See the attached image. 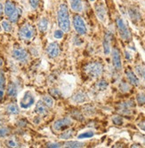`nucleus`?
Instances as JSON below:
<instances>
[{"instance_id":"nucleus-20","label":"nucleus","mask_w":145,"mask_h":148,"mask_svg":"<svg viewBox=\"0 0 145 148\" xmlns=\"http://www.w3.org/2000/svg\"><path fill=\"white\" fill-rule=\"evenodd\" d=\"M96 10V14L98 16V18L104 21H105V16H106V10H105V7L102 5H98L95 7Z\"/></svg>"},{"instance_id":"nucleus-6","label":"nucleus","mask_w":145,"mask_h":148,"mask_svg":"<svg viewBox=\"0 0 145 148\" xmlns=\"http://www.w3.org/2000/svg\"><path fill=\"white\" fill-rule=\"evenodd\" d=\"M71 124H72L71 119L69 117H64L62 119H59L56 122H55L54 124H52V129L56 131H61V130L62 131L67 128H69Z\"/></svg>"},{"instance_id":"nucleus-24","label":"nucleus","mask_w":145,"mask_h":148,"mask_svg":"<svg viewBox=\"0 0 145 148\" xmlns=\"http://www.w3.org/2000/svg\"><path fill=\"white\" fill-rule=\"evenodd\" d=\"M84 145H85L84 143L78 141H68L64 144L65 147H70V148H78V147H83Z\"/></svg>"},{"instance_id":"nucleus-37","label":"nucleus","mask_w":145,"mask_h":148,"mask_svg":"<svg viewBox=\"0 0 145 148\" xmlns=\"http://www.w3.org/2000/svg\"><path fill=\"white\" fill-rule=\"evenodd\" d=\"M119 89L121 91L123 92H127L129 91L130 88H129V85L126 83V82H121V84H119Z\"/></svg>"},{"instance_id":"nucleus-18","label":"nucleus","mask_w":145,"mask_h":148,"mask_svg":"<svg viewBox=\"0 0 145 148\" xmlns=\"http://www.w3.org/2000/svg\"><path fill=\"white\" fill-rule=\"evenodd\" d=\"M36 113L40 115H44L47 113V106L45 105L43 101H38L36 106Z\"/></svg>"},{"instance_id":"nucleus-23","label":"nucleus","mask_w":145,"mask_h":148,"mask_svg":"<svg viewBox=\"0 0 145 148\" xmlns=\"http://www.w3.org/2000/svg\"><path fill=\"white\" fill-rule=\"evenodd\" d=\"M6 111L8 114H18L20 110H19V107L16 104H10L7 106L6 107Z\"/></svg>"},{"instance_id":"nucleus-30","label":"nucleus","mask_w":145,"mask_h":148,"mask_svg":"<svg viewBox=\"0 0 145 148\" xmlns=\"http://www.w3.org/2000/svg\"><path fill=\"white\" fill-rule=\"evenodd\" d=\"M9 134H10V129L9 128L0 126V138L7 137Z\"/></svg>"},{"instance_id":"nucleus-27","label":"nucleus","mask_w":145,"mask_h":148,"mask_svg":"<svg viewBox=\"0 0 145 148\" xmlns=\"http://www.w3.org/2000/svg\"><path fill=\"white\" fill-rule=\"evenodd\" d=\"M42 101L45 103V105L47 107H52L54 106V99H52V97H50V96H44Z\"/></svg>"},{"instance_id":"nucleus-21","label":"nucleus","mask_w":145,"mask_h":148,"mask_svg":"<svg viewBox=\"0 0 145 148\" xmlns=\"http://www.w3.org/2000/svg\"><path fill=\"white\" fill-rule=\"evenodd\" d=\"M17 87L14 84H12L11 83L8 87H7V94H8V96L11 97V98H15L17 96Z\"/></svg>"},{"instance_id":"nucleus-45","label":"nucleus","mask_w":145,"mask_h":148,"mask_svg":"<svg viewBox=\"0 0 145 148\" xmlns=\"http://www.w3.org/2000/svg\"><path fill=\"white\" fill-rule=\"evenodd\" d=\"M125 55H126V58L127 60H130V59H131V55L129 54V52L126 51V52H125Z\"/></svg>"},{"instance_id":"nucleus-11","label":"nucleus","mask_w":145,"mask_h":148,"mask_svg":"<svg viewBox=\"0 0 145 148\" xmlns=\"http://www.w3.org/2000/svg\"><path fill=\"white\" fill-rule=\"evenodd\" d=\"M135 106V103L134 101H126V102H123L122 104H120L119 106V111L125 114H129L131 112V108H133Z\"/></svg>"},{"instance_id":"nucleus-33","label":"nucleus","mask_w":145,"mask_h":148,"mask_svg":"<svg viewBox=\"0 0 145 148\" xmlns=\"http://www.w3.org/2000/svg\"><path fill=\"white\" fill-rule=\"evenodd\" d=\"M136 100H137V103L139 105H145V94L143 93H139L137 97H136Z\"/></svg>"},{"instance_id":"nucleus-2","label":"nucleus","mask_w":145,"mask_h":148,"mask_svg":"<svg viewBox=\"0 0 145 148\" xmlns=\"http://www.w3.org/2000/svg\"><path fill=\"white\" fill-rule=\"evenodd\" d=\"M85 72L92 78H97L102 75L103 72V66L101 62L94 61L85 66Z\"/></svg>"},{"instance_id":"nucleus-34","label":"nucleus","mask_w":145,"mask_h":148,"mask_svg":"<svg viewBox=\"0 0 145 148\" xmlns=\"http://www.w3.org/2000/svg\"><path fill=\"white\" fill-rule=\"evenodd\" d=\"M71 116H72V117H74V118H75V119H77V120H79V121L84 120V118H83V116H82L81 113H80V112H78L77 110H74V111H72V112H71Z\"/></svg>"},{"instance_id":"nucleus-41","label":"nucleus","mask_w":145,"mask_h":148,"mask_svg":"<svg viewBox=\"0 0 145 148\" xmlns=\"http://www.w3.org/2000/svg\"><path fill=\"white\" fill-rule=\"evenodd\" d=\"M138 127L140 128V130H142V131H145V121H142L138 123Z\"/></svg>"},{"instance_id":"nucleus-49","label":"nucleus","mask_w":145,"mask_h":148,"mask_svg":"<svg viewBox=\"0 0 145 148\" xmlns=\"http://www.w3.org/2000/svg\"><path fill=\"white\" fill-rule=\"evenodd\" d=\"M1 29H2V26L0 25V31H1Z\"/></svg>"},{"instance_id":"nucleus-8","label":"nucleus","mask_w":145,"mask_h":148,"mask_svg":"<svg viewBox=\"0 0 145 148\" xmlns=\"http://www.w3.org/2000/svg\"><path fill=\"white\" fill-rule=\"evenodd\" d=\"M35 102V99L32 95V93L30 91H26L23 98L21 99V102H20V105H21V108H29Z\"/></svg>"},{"instance_id":"nucleus-3","label":"nucleus","mask_w":145,"mask_h":148,"mask_svg":"<svg viewBox=\"0 0 145 148\" xmlns=\"http://www.w3.org/2000/svg\"><path fill=\"white\" fill-rule=\"evenodd\" d=\"M116 24H117V28L118 30V33H119L121 38L125 41H130L131 40V33L127 28L126 24L125 23V21H123V19H121L120 17H117L116 19Z\"/></svg>"},{"instance_id":"nucleus-32","label":"nucleus","mask_w":145,"mask_h":148,"mask_svg":"<svg viewBox=\"0 0 145 148\" xmlns=\"http://www.w3.org/2000/svg\"><path fill=\"white\" fill-rule=\"evenodd\" d=\"M49 92H50V95L52 96V97H55V99H59V98L61 97V91L58 89H51L49 90Z\"/></svg>"},{"instance_id":"nucleus-17","label":"nucleus","mask_w":145,"mask_h":148,"mask_svg":"<svg viewBox=\"0 0 145 148\" xmlns=\"http://www.w3.org/2000/svg\"><path fill=\"white\" fill-rule=\"evenodd\" d=\"M70 7L76 12H80L83 10V5L81 0H70Z\"/></svg>"},{"instance_id":"nucleus-12","label":"nucleus","mask_w":145,"mask_h":148,"mask_svg":"<svg viewBox=\"0 0 145 148\" xmlns=\"http://www.w3.org/2000/svg\"><path fill=\"white\" fill-rule=\"evenodd\" d=\"M126 77L128 79V81L130 82L131 84H133L135 86H138L140 82H139V79L138 77L136 76V75L132 71L131 69H126Z\"/></svg>"},{"instance_id":"nucleus-4","label":"nucleus","mask_w":145,"mask_h":148,"mask_svg":"<svg viewBox=\"0 0 145 148\" xmlns=\"http://www.w3.org/2000/svg\"><path fill=\"white\" fill-rule=\"evenodd\" d=\"M36 34V29L34 26L30 24H24L21 27L19 30V36L22 40H30L34 37Z\"/></svg>"},{"instance_id":"nucleus-7","label":"nucleus","mask_w":145,"mask_h":148,"mask_svg":"<svg viewBox=\"0 0 145 148\" xmlns=\"http://www.w3.org/2000/svg\"><path fill=\"white\" fill-rule=\"evenodd\" d=\"M12 56L14 60L20 61V62H27L29 60V54L26 51V50L22 48H14L12 51Z\"/></svg>"},{"instance_id":"nucleus-44","label":"nucleus","mask_w":145,"mask_h":148,"mask_svg":"<svg viewBox=\"0 0 145 148\" xmlns=\"http://www.w3.org/2000/svg\"><path fill=\"white\" fill-rule=\"evenodd\" d=\"M4 98V90H0V100H2Z\"/></svg>"},{"instance_id":"nucleus-9","label":"nucleus","mask_w":145,"mask_h":148,"mask_svg":"<svg viewBox=\"0 0 145 148\" xmlns=\"http://www.w3.org/2000/svg\"><path fill=\"white\" fill-rule=\"evenodd\" d=\"M112 62L114 68L117 70H120L122 69V62H121V57L119 50L114 48L112 50Z\"/></svg>"},{"instance_id":"nucleus-36","label":"nucleus","mask_w":145,"mask_h":148,"mask_svg":"<svg viewBox=\"0 0 145 148\" xmlns=\"http://www.w3.org/2000/svg\"><path fill=\"white\" fill-rule=\"evenodd\" d=\"M6 85V77L4 73L0 72V90H4Z\"/></svg>"},{"instance_id":"nucleus-15","label":"nucleus","mask_w":145,"mask_h":148,"mask_svg":"<svg viewBox=\"0 0 145 148\" xmlns=\"http://www.w3.org/2000/svg\"><path fill=\"white\" fill-rule=\"evenodd\" d=\"M16 9V6L15 5L12 3L11 0H6V2L5 4V14L9 17L12 12H14Z\"/></svg>"},{"instance_id":"nucleus-5","label":"nucleus","mask_w":145,"mask_h":148,"mask_svg":"<svg viewBox=\"0 0 145 148\" xmlns=\"http://www.w3.org/2000/svg\"><path fill=\"white\" fill-rule=\"evenodd\" d=\"M73 26L74 29L76 30V32L78 35H86L87 32V29L86 23L84 21V20L82 19L81 16L79 15H75L73 18Z\"/></svg>"},{"instance_id":"nucleus-47","label":"nucleus","mask_w":145,"mask_h":148,"mask_svg":"<svg viewBox=\"0 0 145 148\" xmlns=\"http://www.w3.org/2000/svg\"><path fill=\"white\" fill-rule=\"evenodd\" d=\"M5 123V120L2 118V117H0V126H2Z\"/></svg>"},{"instance_id":"nucleus-1","label":"nucleus","mask_w":145,"mask_h":148,"mask_svg":"<svg viewBox=\"0 0 145 148\" xmlns=\"http://www.w3.org/2000/svg\"><path fill=\"white\" fill-rule=\"evenodd\" d=\"M57 20L58 25L63 32H69L70 29V13L67 5L61 4L59 6L57 12Z\"/></svg>"},{"instance_id":"nucleus-29","label":"nucleus","mask_w":145,"mask_h":148,"mask_svg":"<svg viewBox=\"0 0 145 148\" xmlns=\"http://www.w3.org/2000/svg\"><path fill=\"white\" fill-rule=\"evenodd\" d=\"M94 135H95V133L93 132V131H86V132H84V133H82V134H80V135H78V138L79 139H83V138H92V137H94Z\"/></svg>"},{"instance_id":"nucleus-10","label":"nucleus","mask_w":145,"mask_h":148,"mask_svg":"<svg viewBox=\"0 0 145 148\" xmlns=\"http://www.w3.org/2000/svg\"><path fill=\"white\" fill-rule=\"evenodd\" d=\"M47 54L50 58H56L60 54V47L57 43H51L46 50Z\"/></svg>"},{"instance_id":"nucleus-46","label":"nucleus","mask_w":145,"mask_h":148,"mask_svg":"<svg viewBox=\"0 0 145 148\" xmlns=\"http://www.w3.org/2000/svg\"><path fill=\"white\" fill-rule=\"evenodd\" d=\"M74 39H76L77 41H78V40H79V38H78V37H74ZM75 44H76V45H81V44H82V41L78 42V43H75Z\"/></svg>"},{"instance_id":"nucleus-25","label":"nucleus","mask_w":145,"mask_h":148,"mask_svg":"<svg viewBox=\"0 0 145 148\" xmlns=\"http://www.w3.org/2000/svg\"><path fill=\"white\" fill-rule=\"evenodd\" d=\"M1 26H2V29L6 32H11L12 30V26L11 22L8 21H3L1 23Z\"/></svg>"},{"instance_id":"nucleus-28","label":"nucleus","mask_w":145,"mask_h":148,"mask_svg":"<svg viewBox=\"0 0 145 148\" xmlns=\"http://www.w3.org/2000/svg\"><path fill=\"white\" fill-rule=\"evenodd\" d=\"M73 136V130H68L64 131L63 133H61V135L60 136L61 139H69Z\"/></svg>"},{"instance_id":"nucleus-40","label":"nucleus","mask_w":145,"mask_h":148,"mask_svg":"<svg viewBox=\"0 0 145 148\" xmlns=\"http://www.w3.org/2000/svg\"><path fill=\"white\" fill-rule=\"evenodd\" d=\"M63 31L61 29V30H56L55 32V37L56 38V39H60V38H62V36H63Z\"/></svg>"},{"instance_id":"nucleus-42","label":"nucleus","mask_w":145,"mask_h":148,"mask_svg":"<svg viewBox=\"0 0 145 148\" xmlns=\"http://www.w3.org/2000/svg\"><path fill=\"white\" fill-rule=\"evenodd\" d=\"M46 146H47V147H60L61 145L58 144V143H48V144L46 145Z\"/></svg>"},{"instance_id":"nucleus-16","label":"nucleus","mask_w":145,"mask_h":148,"mask_svg":"<svg viewBox=\"0 0 145 148\" xmlns=\"http://www.w3.org/2000/svg\"><path fill=\"white\" fill-rule=\"evenodd\" d=\"M72 100L76 103H83L87 100V95L83 91H78L72 96Z\"/></svg>"},{"instance_id":"nucleus-48","label":"nucleus","mask_w":145,"mask_h":148,"mask_svg":"<svg viewBox=\"0 0 145 148\" xmlns=\"http://www.w3.org/2000/svg\"><path fill=\"white\" fill-rule=\"evenodd\" d=\"M3 63H4V62H3V60H2L1 58H0V68H1V66H3Z\"/></svg>"},{"instance_id":"nucleus-38","label":"nucleus","mask_w":145,"mask_h":148,"mask_svg":"<svg viewBox=\"0 0 145 148\" xmlns=\"http://www.w3.org/2000/svg\"><path fill=\"white\" fill-rule=\"evenodd\" d=\"M30 2V5L31 6V8L33 9H37L38 7V5H39V0H29Z\"/></svg>"},{"instance_id":"nucleus-50","label":"nucleus","mask_w":145,"mask_h":148,"mask_svg":"<svg viewBox=\"0 0 145 148\" xmlns=\"http://www.w3.org/2000/svg\"><path fill=\"white\" fill-rule=\"evenodd\" d=\"M90 1H95V0H90Z\"/></svg>"},{"instance_id":"nucleus-31","label":"nucleus","mask_w":145,"mask_h":148,"mask_svg":"<svg viewBox=\"0 0 145 148\" xmlns=\"http://www.w3.org/2000/svg\"><path fill=\"white\" fill-rule=\"evenodd\" d=\"M135 69H136V72L140 75H142V78H143V80H144V82H145V65L144 66H136V68H135Z\"/></svg>"},{"instance_id":"nucleus-13","label":"nucleus","mask_w":145,"mask_h":148,"mask_svg":"<svg viewBox=\"0 0 145 148\" xmlns=\"http://www.w3.org/2000/svg\"><path fill=\"white\" fill-rule=\"evenodd\" d=\"M128 14H129L130 19L133 21L134 22H137V21H141V17H142L141 16V13L135 7H130L128 9Z\"/></svg>"},{"instance_id":"nucleus-35","label":"nucleus","mask_w":145,"mask_h":148,"mask_svg":"<svg viewBox=\"0 0 145 148\" xmlns=\"http://www.w3.org/2000/svg\"><path fill=\"white\" fill-rule=\"evenodd\" d=\"M112 122L115 125H122L123 124V119L121 116H114L112 118Z\"/></svg>"},{"instance_id":"nucleus-19","label":"nucleus","mask_w":145,"mask_h":148,"mask_svg":"<svg viewBox=\"0 0 145 148\" xmlns=\"http://www.w3.org/2000/svg\"><path fill=\"white\" fill-rule=\"evenodd\" d=\"M21 15V9L16 7L15 11H14V12H12V14L8 17V18H9V21H10L11 23H16V22L19 21Z\"/></svg>"},{"instance_id":"nucleus-14","label":"nucleus","mask_w":145,"mask_h":148,"mask_svg":"<svg viewBox=\"0 0 145 148\" xmlns=\"http://www.w3.org/2000/svg\"><path fill=\"white\" fill-rule=\"evenodd\" d=\"M110 39H111V35L110 33H106L103 40V51L106 55L110 54Z\"/></svg>"},{"instance_id":"nucleus-22","label":"nucleus","mask_w":145,"mask_h":148,"mask_svg":"<svg viewBox=\"0 0 145 148\" xmlns=\"http://www.w3.org/2000/svg\"><path fill=\"white\" fill-rule=\"evenodd\" d=\"M38 29L40 30L42 33H45L47 30L48 28V20L46 18H42L37 23Z\"/></svg>"},{"instance_id":"nucleus-43","label":"nucleus","mask_w":145,"mask_h":148,"mask_svg":"<svg viewBox=\"0 0 145 148\" xmlns=\"http://www.w3.org/2000/svg\"><path fill=\"white\" fill-rule=\"evenodd\" d=\"M3 13H4V6L3 4L0 2V18L3 16Z\"/></svg>"},{"instance_id":"nucleus-26","label":"nucleus","mask_w":145,"mask_h":148,"mask_svg":"<svg viewBox=\"0 0 145 148\" xmlns=\"http://www.w3.org/2000/svg\"><path fill=\"white\" fill-rule=\"evenodd\" d=\"M108 83L106 82L105 80H101L99 81V82L96 84V88L99 90H106L107 87H108Z\"/></svg>"},{"instance_id":"nucleus-39","label":"nucleus","mask_w":145,"mask_h":148,"mask_svg":"<svg viewBox=\"0 0 145 148\" xmlns=\"http://www.w3.org/2000/svg\"><path fill=\"white\" fill-rule=\"evenodd\" d=\"M6 145L9 146V147H18V144L14 141V140H12V139H9L6 141Z\"/></svg>"}]
</instances>
